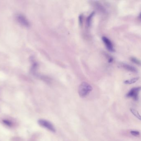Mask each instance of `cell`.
<instances>
[{
    "label": "cell",
    "instance_id": "obj_1",
    "mask_svg": "<svg viewBox=\"0 0 141 141\" xmlns=\"http://www.w3.org/2000/svg\"><path fill=\"white\" fill-rule=\"evenodd\" d=\"M92 89V87L89 83L86 82H83L79 87V94L82 98L86 97L90 94Z\"/></svg>",
    "mask_w": 141,
    "mask_h": 141
},
{
    "label": "cell",
    "instance_id": "obj_2",
    "mask_svg": "<svg viewBox=\"0 0 141 141\" xmlns=\"http://www.w3.org/2000/svg\"><path fill=\"white\" fill-rule=\"evenodd\" d=\"M38 123L41 127H44V128L48 129L51 132H55L56 131L55 129L54 126L49 121L43 119H41L38 121Z\"/></svg>",
    "mask_w": 141,
    "mask_h": 141
},
{
    "label": "cell",
    "instance_id": "obj_3",
    "mask_svg": "<svg viewBox=\"0 0 141 141\" xmlns=\"http://www.w3.org/2000/svg\"><path fill=\"white\" fill-rule=\"evenodd\" d=\"M140 87L132 88L127 94L126 96L129 98H132L135 101H137L139 99V93L140 92Z\"/></svg>",
    "mask_w": 141,
    "mask_h": 141
},
{
    "label": "cell",
    "instance_id": "obj_4",
    "mask_svg": "<svg viewBox=\"0 0 141 141\" xmlns=\"http://www.w3.org/2000/svg\"><path fill=\"white\" fill-rule=\"evenodd\" d=\"M16 19L18 22L22 26L25 27H30V22L25 16L21 14L17 15Z\"/></svg>",
    "mask_w": 141,
    "mask_h": 141
},
{
    "label": "cell",
    "instance_id": "obj_5",
    "mask_svg": "<svg viewBox=\"0 0 141 141\" xmlns=\"http://www.w3.org/2000/svg\"><path fill=\"white\" fill-rule=\"evenodd\" d=\"M102 39L107 49L111 52H114V46L110 39L106 36H103L102 38Z\"/></svg>",
    "mask_w": 141,
    "mask_h": 141
},
{
    "label": "cell",
    "instance_id": "obj_6",
    "mask_svg": "<svg viewBox=\"0 0 141 141\" xmlns=\"http://www.w3.org/2000/svg\"><path fill=\"white\" fill-rule=\"evenodd\" d=\"M121 65L124 69H126L127 70L131 72H135V73L137 72V70L135 67L129 65L127 64L126 63H122Z\"/></svg>",
    "mask_w": 141,
    "mask_h": 141
},
{
    "label": "cell",
    "instance_id": "obj_7",
    "mask_svg": "<svg viewBox=\"0 0 141 141\" xmlns=\"http://www.w3.org/2000/svg\"><path fill=\"white\" fill-rule=\"evenodd\" d=\"M139 79V77L133 78H132L131 79L126 80L124 82V83L126 85H131V84H132L135 83L136 81H138Z\"/></svg>",
    "mask_w": 141,
    "mask_h": 141
},
{
    "label": "cell",
    "instance_id": "obj_8",
    "mask_svg": "<svg viewBox=\"0 0 141 141\" xmlns=\"http://www.w3.org/2000/svg\"><path fill=\"white\" fill-rule=\"evenodd\" d=\"M130 112L132 113V114L134 116H135L136 118H138L140 120H141L140 115L136 110L133 108H130Z\"/></svg>",
    "mask_w": 141,
    "mask_h": 141
},
{
    "label": "cell",
    "instance_id": "obj_9",
    "mask_svg": "<svg viewBox=\"0 0 141 141\" xmlns=\"http://www.w3.org/2000/svg\"><path fill=\"white\" fill-rule=\"evenodd\" d=\"M94 14V12H93V13H91V14L90 15L88 16V17H87V20H86V22H87V25L88 26H89V27H90V25H91L92 19L93 17Z\"/></svg>",
    "mask_w": 141,
    "mask_h": 141
},
{
    "label": "cell",
    "instance_id": "obj_10",
    "mask_svg": "<svg viewBox=\"0 0 141 141\" xmlns=\"http://www.w3.org/2000/svg\"><path fill=\"white\" fill-rule=\"evenodd\" d=\"M130 133L131 135H133L134 136H139L140 135V132L137 131H130Z\"/></svg>",
    "mask_w": 141,
    "mask_h": 141
},
{
    "label": "cell",
    "instance_id": "obj_11",
    "mask_svg": "<svg viewBox=\"0 0 141 141\" xmlns=\"http://www.w3.org/2000/svg\"><path fill=\"white\" fill-rule=\"evenodd\" d=\"M131 60L132 62H133V63H136V64H140V60H139L137 59L136 58H131Z\"/></svg>",
    "mask_w": 141,
    "mask_h": 141
},
{
    "label": "cell",
    "instance_id": "obj_12",
    "mask_svg": "<svg viewBox=\"0 0 141 141\" xmlns=\"http://www.w3.org/2000/svg\"><path fill=\"white\" fill-rule=\"evenodd\" d=\"M3 122L5 125L8 126H11L12 125V122L10 121H8V120H3Z\"/></svg>",
    "mask_w": 141,
    "mask_h": 141
},
{
    "label": "cell",
    "instance_id": "obj_13",
    "mask_svg": "<svg viewBox=\"0 0 141 141\" xmlns=\"http://www.w3.org/2000/svg\"><path fill=\"white\" fill-rule=\"evenodd\" d=\"M83 19V15H80L79 16V23H80V25H81L82 23Z\"/></svg>",
    "mask_w": 141,
    "mask_h": 141
}]
</instances>
